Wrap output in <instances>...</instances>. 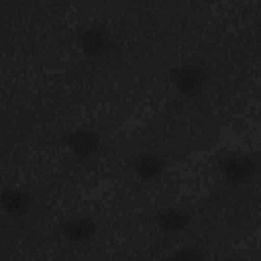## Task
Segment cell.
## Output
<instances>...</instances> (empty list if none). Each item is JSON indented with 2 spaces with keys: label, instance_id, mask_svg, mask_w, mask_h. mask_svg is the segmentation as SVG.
Here are the masks:
<instances>
[{
  "label": "cell",
  "instance_id": "obj_5",
  "mask_svg": "<svg viewBox=\"0 0 261 261\" xmlns=\"http://www.w3.org/2000/svg\"><path fill=\"white\" fill-rule=\"evenodd\" d=\"M96 231V223L89 216H74L65 220L61 225L63 237L67 241L76 244L91 241Z\"/></svg>",
  "mask_w": 261,
  "mask_h": 261
},
{
  "label": "cell",
  "instance_id": "obj_6",
  "mask_svg": "<svg viewBox=\"0 0 261 261\" xmlns=\"http://www.w3.org/2000/svg\"><path fill=\"white\" fill-rule=\"evenodd\" d=\"M154 220L162 232L175 233L184 230L190 224L191 214L182 208L166 207L156 213Z\"/></svg>",
  "mask_w": 261,
  "mask_h": 261
},
{
  "label": "cell",
  "instance_id": "obj_3",
  "mask_svg": "<svg viewBox=\"0 0 261 261\" xmlns=\"http://www.w3.org/2000/svg\"><path fill=\"white\" fill-rule=\"evenodd\" d=\"M218 170L225 180L231 185L248 181L254 174L256 163L250 155L234 152L222 157L218 163Z\"/></svg>",
  "mask_w": 261,
  "mask_h": 261
},
{
  "label": "cell",
  "instance_id": "obj_8",
  "mask_svg": "<svg viewBox=\"0 0 261 261\" xmlns=\"http://www.w3.org/2000/svg\"><path fill=\"white\" fill-rule=\"evenodd\" d=\"M0 201L6 214L10 217H21L25 215L32 205L28 193L17 188H5L1 191Z\"/></svg>",
  "mask_w": 261,
  "mask_h": 261
},
{
  "label": "cell",
  "instance_id": "obj_2",
  "mask_svg": "<svg viewBox=\"0 0 261 261\" xmlns=\"http://www.w3.org/2000/svg\"><path fill=\"white\" fill-rule=\"evenodd\" d=\"M169 82L185 96H196L205 87L206 72L196 64H180L168 71Z\"/></svg>",
  "mask_w": 261,
  "mask_h": 261
},
{
  "label": "cell",
  "instance_id": "obj_9",
  "mask_svg": "<svg viewBox=\"0 0 261 261\" xmlns=\"http://www.w3.org/2000/svg\"><path fill=\"white\" fill-rule=\"evenodd\" d=\"M169 258L173 260H203L205 259V256L198 248L185 247L175 250Z\"/></svg>",
  "mask_w": 261,
  "mask_h": 261
},
{
  "label": "cell",
  "instance_id": "obj_1",
  "mask_svg": "<svg viewBox=\"0 0 261 261\" xmlns=\"http://www.w3.org/2000/svg\"><path fill=\"white\" fill-rule=\"evenodd\" d=\"M74 40L83 53L91 58L103 57L113 48V38L110 32L97 24L81 28L75 33Z\"/></svg>",
  "mask_w": 261,
  "mask_h": 261
},
{
  "label": "cell",
  "instance_id": "obj_7",
  "mask_svg": "<svg viewBox=\"0 0 261 261\" xmlns=\"http://www.w3.org/2000/svg\"><path fill=\"white\" fill-rule=\"evenodd\" d=\"M165 161L156 152H143L134 159V169L137 176L144 181H153L160 177L164 170Z\"/></svg>",
  "mask_w": 261,
  "mask_h": 261
},
{
  "label": "cell",
  "instance_id": "obj_4",
  "mask_svg": "<svg viewBox=\"0 0 261 261\" xmlns=\"http://www.w3.org/2000/svg\"><path fill=\"white\" fill-rule=\"evenodd\" d=\"M62 140L73 155L83 159L94 156L100 148L99 136L93 129L87 127L69 130L63 136Z\"/></svg>",
  "mask_w": 261,
  "mask_h": 261
}]
</instances>
